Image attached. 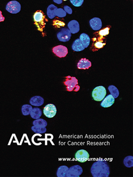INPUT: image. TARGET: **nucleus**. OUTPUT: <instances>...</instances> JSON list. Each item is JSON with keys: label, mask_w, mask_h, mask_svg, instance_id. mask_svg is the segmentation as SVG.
<instances>
[{"label": "nucleus", "mask_w": 133, "mask_h": 177, "mask_svg": "<svg viewBox=\"0 0 133 177\" xmlns=\"http://www.w3.org/2000/svg\"><path fill=\"white\" fill-rule=\"evenodd\" d=\"M90 171L94 177H108L110 174L109 164L104 160H99L93 163Z\"/></svg>", "instance_id": "obj_1"}, {"label": "nucleus", "mask_w": 133, "mask_h": 177, "mask_svg": "<svg viewBox=\"0 0 133 177\" xmlns=\"http://www.w3.org/2000/svg\"><path fill=\"white\" fill-rule=\"evenodd\" d=\"M64 84L66 86V89L69 92H78L80 89L78 80L75 77L66 76V81L64 82Z\"/></svg>", "instance_id": "obj_2"}, {"label": "nucleus", "mask_w": 133, "mask_h": 177, "mask_svg": "<svg viewBox=\"0 0 133 177\" xmlns=\"http://www.w3.org/2000/svg\"><path fill=\"white\" fill-rule=\"evenodd\" d=\"M107 94V91L103 86L95 87L92 92V97L96 101H102Z\"/></svg>", "instance_id": "obj_3"}, {"label": "nucleus", "mask_w": 133, "mask_h": 177, "mask_svg": "<svg viewBox=\"0 0 133 177\" xmlns=\"http://www.w3.org/2000/svg\"><path fill=\"white\" fill-rule=\"evenodd\" d=\"M6 10L12 14H16L21 9V5L16 1H11L8 2L6 6Z\"/></svg>", "instance_id": "obj_4"}, {"label": "nucleus", "mask_w": 133, "mask_h": 177, "mask_svg": "<svg viewBox=\"0 0 133 177\" xmlns=\"http://www.w3.org/2000/svg\"><path fill=\"white\" fill-rule=\"evenodd\" d=\"M82 167L78 165H75L69 168L66 172V177H79L82 174Z\"/></svg>", "instance_id": "obj_5"}, {"label": "nucleus", "mask_w": 133, "mask_h": 177, "mask_svg": "<svg viewBox=\"0 0 133 177\" xmlns=\"http://www.w3.org/2000/svg\"><path fill=\"white\" fill-rule=\"evenodd\" d=\"M71 32L66 28H63L57 34V38L59 41L66 42L70 40L71 37Z\"/></svg>", "instance_id": "obj_6"}, {"label": "nucleus", "mask_w": 133, "mask_h": 177, "mask_svg": "<svg viewBox=\"0 0 133 177\" xmlns=\"http://www.w3.org/2000/svg\"><path fill=\"white\" fill-rule=\"evenodd\" d=\"M34 21L35 22V24L38 27L39 29L41 28H43L45 24L44 20L45 19V16L44 13L42 11H37L33 16Z\"/></svg>", "instance_id": "obj_7"}, {"label": "nucleus", "mask_w": 133, "mask_h": 177, "mask_svg": "<svg viewBox=\"0 0 133 177\" xmlns=\"http://www.w3.org/2000/svg\"><path fill=\"white\" fill-rule=\"evenodd\" d=\"M43 112L46 117L49 118H53L57 112L56 106L52 104H47L44 107Z\"/></svg>", "instance_id": "obj_8"}, {"label": "nucleus", "mask_w": 133, "mask_h": 177, "mask_svg": "<svg viewBox=\"0 0 133 177\" xmlns=\"http://www.w3.org/2000/svg\"><path fill=\"white\" fill-rule=\"evenodd\" d=\"M90 155L87 151L84 149H80L75 154V159L81 163H84L89 159Z\"/></svg>", "instance_id": "obj_9"}, {"label": "nucleus", "mask_w": 133, "mask_h": 177, "mask_svg": "<svg viewBox=\"0 0 133 177\" xmlns=\"http://www.w3.org/2000/svg\"><path fill=\"white\" fill-rule=\"evenodd\" d=\"M53 52L56 56L60 58H64L66 56L68 51L66 46L58 45L53 48Z\"/></svg>", "instance_id": "obj_10"}, {"label": "nucleus", "mask_w": 133, "mask_h": 177, "mask_svg": "<svg viewBox=\"0 0 133 177\" xmlns=\"http://www.w3.org/2000/svg\"><path fill=\"white\" fill-rule=\"evenodd\" d=\"M115 103V98L111 94H109L102 100L100 106L104 108H108Z\"/></svg>", "instance_id": "obj_11"}, {"label": "nucleus", "mask_w": 133, "mask_h": 177, "mask_svg": "<svg viewBox=\"0 0 133 177\" xmlns=\"http://www.w3.org/2000/svg\"><path fill=\"white\" fill-rule=\"evenodd\" d=\"M90 25L94 30H100L102 27V22L100 19L94 18L90 20Z\"/></svg>", "instance_id": "obj_12"}, {"label": "nucleus", "mask_w": 133, "mask_h": 177, "mask_svg": "<svg viewBox=\"0 0 133 177\" xmlns=\"http://www.w3.org/2000/svg\"><path fill=\"white\" fill-rule=\"evenodd\" d=\"M68 27L71 34H76L79 32V24L76 20H72L69 22L68 24Z\"/></svg>", "instance_id": "obj_13"}, {"label": "nucleus", "mask_w": 133, "mask_h": 177, "mask_svg": "<svg viewBox=\"0 0 133 177\" xmlns=\"http://www.w3.org/2000/svg\"><path fill=\"white\" fill-rule=\"evenodd\" d=\"M91 66V62L86 58H81L77 63V68L79 69H88Z\"/></svg>", "instance_id": "obj_14"}, {"label": "nucleus", "mask_w": 133, "mask_h": 177, "mask_svg": "<svg viewBox=\"0 0 133 177\" xmlns=\"http://www.w3.org/2000/svg\"><path fill=\"white\" fill-rule=\"evenodd\" d=\"M29 102H30V104L33 105V106L39 107V106H42L44 104V99H43V98L40 97V96H34L30 99Z\"/></svg>", "instance_id": "obj_15"}, {"label": "nucleus", "mask_w": 133, "mask_h": 177, "mask_svg": "<svg viewBox=\"0 0 133 177\" xmlns=\"http://www.w3.org/2000/svg\"><path fill=\"white\" fill-rule=\"evenodd\" d=\"M72 48L73 50L77 52H81L85 49L84 46L83 45L82 42L79 39H76L74 41L72 45Z\"/></svg>", "instance_id": "obj_16"}, {"label": "nucleus", "mask_w": 133, "mask_h": 177, "mask_svg": "<svg viewBox=\"0 0 133 177\" xmlns=\"http://www.w3.org/2000/svg\"><path fill=\"white\" fill-rule=\"evenodd\" d=\"M79 39L84 46V48H87L90 43V38L87 34L82 33L81 34Z\"/></svg>", "instance_id": "obj_17"}, {"label": "nucleus", "mask_w": 133, "mask_h": 177, "mask_svg": "<svg viewBox=\"0 0 133 177\" xmlns=\"http://www.w3.org/2000/svg\"><path fill=\"white\" fill-rule=\"evenodd\" d=\"M30 115L32 119H39L42 115V111L40 108L35 107V108H32Z\"/></svg>", "instance_id": "obj_18"}, {"label": "nucleus", "mask_w": 133, "mask_h": 177, "mask_svg": "<svg viewBox=\"0 0 133 177\" xmlns=\"http://www.w3.org/2000/svg\"><path fill=\"white\" fill-rule=\"evenodd\" d=\"M57 9H58V7L53 4H51L48 6L47 11V14L48 16L49 17V19H53L56 16L55 14V11Z\"/></svg>", "instance_id": "obj_19"}, {"label": "nucleus", "mask_w": 133, "mask_h": 177, "mask_svg": "<svg viewBox=\"0 0 133 177\" xmlns=\"http://www.w3.org/2000/svg\"><path fill=\"white\" fill-rule=\"evenodd\" d=\"M68 169V167L65 165L61 166L58 168V171L56 172V175L58 177H66Z\"/></svg>", "instance_id": "obj_20"}, {"label": "nucleus", "mask_w": 133, "mask_h": 177, "mask_svg": "<svg viewBox=\"0 0 133 177\" xmlns=\"http://www.w3.org/2000/svg\"><path fill=\"white\" fill-rule=\"evenodd\" d=\"M33 125L41 128H46L47 126V122L44 119H37L33 121L32 123Z\"/></svg>", "instance_id": "obj_21"}, {"label": "nucleus", "mask_w": 133, "mask_h": 177, "mask_svg": "<svg viewBox=\"0 0 133 177\" xmlns=\"http://www.w3.org/2000/svg\"><path fill=\"white\" fill-rule=\"evenodd\" d=\"M108 89H109V92L111 93V94L115 99H116L118 97V96L119 95V90L114 85H110V86H109V87H108Z\"/></svg>", "instance_id": "obj_22"}, {"label": "nucleus", "mask_w": 133, "mask_h": 177, "mask_svg": "<svg viewBox=\"0 0 133 177\" xmlns=\"http://www.w3.org/2000/svg\"><path fill=\"white\" fill-rule=\"evenodd\" d=\"M123 164L125 166L128 168H132L133 166V157L129 156L124 158L123 160Z\"/></svg>", "instance_id": "obj_23"}, {"label": "nucleus", "mask_w": 133, "mask_h": 177, "mask_svg": "<svg viewBox=\"0 0 133 177\" xmlns=\"http://www.w3.org/2000/svg\"><path fill=\"white\" fill-rule=\"evenodd\" d=\"M31 105L25 104L22 107V112L24 116H28L30 115V112L32 110Z\"/></svg>", "instance_id": "obj_24"}, {"label": "nucleus", "mask_w": 133, "mask_h": 177, "mask_svg": "<svg viewBox=\"0 0 133 177\" xmlns=\"http://www.w3.org/2000/svg\"><path fill=\"white\" fill-rule=\"evenodd\" d=\"M31 130L34 133L40 134L45 133L47 131V129L46 128H41V127H38V126H35L34 125L32 127Z\"/></svg>", "instance_id": "obj_25"}, {"label": "nucleus", "mask_w": 133, "mask_h": 177, "mask_svg": "<svg viewBox=\"0 0 133 177\" xmlns=\"http://www.w3.org/2000/svg\"><path fill=\"white\" fill-rule=\"evenodd\" d=\"M55 14L56 16H58L59 18H64L66 16V13L64 9L62 8H58L55 11Z\"/></svg>", "instance_id": "obj_26"}, {"label": "nucleus", "mask_w": 133, "mask_h": 177, "mask_svg": "<svg viewBox=\"0 0 133 177\" xmlns=\"http://www.w3.org/2000/svg\"><path fill=\"white\" fill-rule=\"evenodd\" d=\"M70 2L75 7H80L82 5L84 0H70Z\"/></svg>", "instance_id": "obj_27"}, {"label": "nucleus", "mask_w": 133, "mask_h": 177, "mask_svg": "<svg viewBox=\"0 0 133 177\" xmlns=\"http://www.w3.org/2000/svg\"><path fill=\"white\" fill-rule=\"evenodd\" d=\"M109 34V27H106L105 28L103 29L102 30H101L99 32V34L101 36H106Z\"/></svg>", "instance_id": "obj_28"}, {"label": "nucleus", "mask_w": 133, "mask_h": 177, "mask_svg": "<svg viewBox=\"0 0 133 177\" xmlns=\"http://www.w3.org/2000/svg\"><path fill=\"white\" fill-rule=\"evenodd\" d=\"M53 24L57 27L64 26H65V23L63 22L60 21L59 20H55L53 22Z\"/></svg>", "instance_id": "obj_29"}, {"label": "nucleus", "mask_w": 133, "mask_h": 177, "mask_svg": "<svg viewBox=\"0 0 133 177\" xmlns=\"http://www.w3.org/2000/svg\"><path fill=\"white\" fill-rule=\"evenodd\" d=\"M64 10L66 12V13H68L69 14H72V9H71V7H69L68 6L66 5L64 6Z\"/></svg>", "instance_id": "obj_30"}, {"label": "nucleus", "mask_w": 133, "mask_h": 177, "mask_svg": "<svg viewBox=\"0 0 133 177\" xmlns=\"http://www.w3.org/2000/svg\"><path fill=\"white\" fill-rule=\"evenodd\" d=\"M105 44V43L100 42V41H98L95 44V46L97 48H102L103 47V45Z\"/></svg>", "instance_id": "obj_31"}, {"label": "nucleus", "mask_w": 133, "mask_h": 177, "mask_svg": "<svg viewBox=\"0 0 133 177\" xmlns=\"http://www.w3.org/2000/svg\"><path fill=\"white\" fill-rule=\"evenodd\" d=\"M4 20H5V18L2 15V11H0V22L4 21Z\"/></svg>", "instance_id": "obj_32"}, {"label": "nucleus", "mask_w": 133, "mask_h": 177, "mask_svg": "<svg viewBox=\"0 0 133 177\" xmlns=\"http://www.w3.org/2000/svg\"><path fill=\"white\" fill-rule=\"evenodd\" d=\"M53 2L58 4H61L63 3V0H53Z\"/></svg>", "instance_id": "obj_33"}, {"label": "nucleus", "mask_w": 133, "mask_h": 177, "mask_svg": "<svg viewBox=\"0 0 133 177\" xmlns=\"http://www.w3.org/2000/svg\"><path fill=\"white\" fill-rule=\"evenodd\" d=\"M64 1H67V0H64Z\"/></svg>", "instance_id": "obj_34"}]
</instances>
